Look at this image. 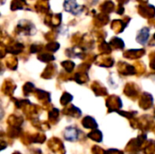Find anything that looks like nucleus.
Instances as JSON below:
<instances>
[{
    "mask_svg": "<svg viewBox=\"0 0 155 154\" xmlns=\"http://www.w3.org/2000/svg\"><path fill=\"white\" fill-rule=\"evenodd\" d=\"M79 132L74 127H67L64 131V138L67 141L74 142L78 139Z\"/></svg>",
    "mask_w": 155,
    "mask_h": 154,
    "instance_id": "obj_1",
    "label": "nucleus"
}]
</instances>
